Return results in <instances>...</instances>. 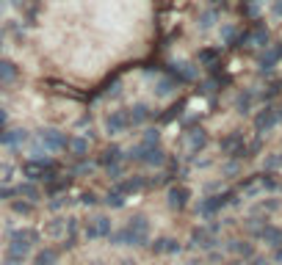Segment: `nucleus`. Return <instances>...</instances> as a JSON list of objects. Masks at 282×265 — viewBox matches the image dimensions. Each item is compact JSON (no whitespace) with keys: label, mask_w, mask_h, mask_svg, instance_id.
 <instances>
[{"label":"nucleus","mask_w":282,"mask_h":265,"mask_svg":"<svg viewBox=\"0 0 282 265\" xmlns=\"http://www.w3.org/2000/svg\"><path fill=\"white\" fill-rule=\"evenodd\" d=\"M108 229H111V224H108L105 219H97V221L92 224V227L86 229V235H89V237H97V235H108Z\"/></svg>","instance_id":"f257e3e1"},{"label":"nucleus","mask_w":282,"mask_h":265,"mask_svg":"<svg viewBox=\"0 0 282 265\" xmlns=\"http://www.w3.org/2000/svg\"><path fill=\"white\" fill-rule=\"evenodd\" d=\"M155 251H177V243L175 240H158Z\"/></svg>","instance_id":"20e7f679"},{"label":"nucleus","mask_w":282,"mask_h":265,"mask_svg":"<svg viewBox=\"0 0 282 265\" xmlns=\"http://www.w3.org/2000/svg\"><path fill=\"white\" fill-rule=\"evenodd\" d=\"M3 122H6V113H3V111H0V125H3Z\"/></svg>","instance_id":"423d86ee"},{"label":"nucleus","mask_w":282,"mask_h":265,"mask_svg":"<svg viewBox=\"0 0 282 265\" xmlns=\"http://www.w3.org/2000/svg\"><path fill=\"white\" fill-rule=\"evenodd\" d=\"M56 251H53V249H47V251H42V254H39L36 257V265H53V262H56Z\"/></svg>","instance_id":"f03ea898"},{"label":"nucleus","mask_w":282,"mask_h":265,"mask_svg":"<svg viewBox=\"0 0 282 265\" xmlns=\"http://www.w3.org/2000/svg\"><path fill=\"white\" fill-rule=\"evenodd\" d=\"M171 205H185V191H171Z\"/></svg>","instance_id":"39448f33"},{"label":"nucleus","mask_w":282,"mask_h":265,"mask_svg":"<svg viewBox=\"0 0 282 265\" xmlns=\"http://www.w3.org/2000/svg\"><path fill=\"white\" fill-rule=\"evenodd\" d=\"M17 75V69H14V64H0V78H6V80H11Z\"/></svg>","instance_id":"7ed1b4c3"}]
</instances>
